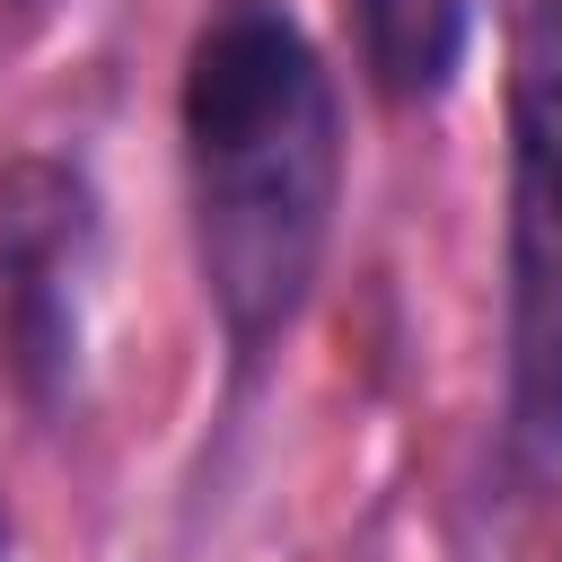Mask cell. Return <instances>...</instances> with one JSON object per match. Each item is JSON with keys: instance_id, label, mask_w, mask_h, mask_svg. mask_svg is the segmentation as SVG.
I'll return each instance as SVG.
<instances>
[{"instance_id": "1", "label": "cell", "mask_w": 562, "mask_h": 562, "mask_svg": "<svg viewBox=\"0 0 562 562\" xmlns=\"http://www.w3.org/2000/svg\"><path fill=\"white\" fill-rule=\"evenodd\" d=\"M193 263L237 378L272 360L325 263L342 193V114L290 0H211L176 88Z\"/></svg>"}, {"instance_id": "2", "label": "cell", "mask_w": 562, "mask_h": 562, "mask_svg": "<svg viewBox=\"0 0 562 562\" xmlns=\"http://www.w3.org/2000/svg\"><path fill=\"white\" fill-rule=\"evenodd\" d=\"M509 290H501V457L518 483L562 465V0L509 9Z\"/></svg>"}, {"instance_id": "3", "label": "cell", "mask_w": 562, "mask_h": 562, "mask_svg": "<svg viewBox=\"0 0 562 562\" xmlns=\"http://www.w3.org/2000/svg\"><path fill=\"white\" fill-rule=\"evenodd\" d=\"M97 184L70 158L0 167V369L35 413H61L88 342Z\"/></svg>"}, {"instance_id": "4", "label": "cell", "mask_w": 562, "mask_h": 562, "mask_svg": "<svg viewBox=\"0 0 562 562\" xmlns=\"http://www.w3.org/2000/svg\"><path fill=\"white\" fill-rule=\"evenodd\" d=\"M360 70L386 105H439L474 44V0H351Z\"/></svg>"}, {"instance_id": "5", "label": "cell", "mask_w": 562, "mask_h": 562, "mask_svg": "<svg viewBox=\"0 0 562 562\" xmlns=\"http://www.w3.org/2000/svg\"><path fill=\"white\" fill-rule=\"evenodd\" d=\"M0 562H9V527H0Z\"/></svg>"}]
</instances>
